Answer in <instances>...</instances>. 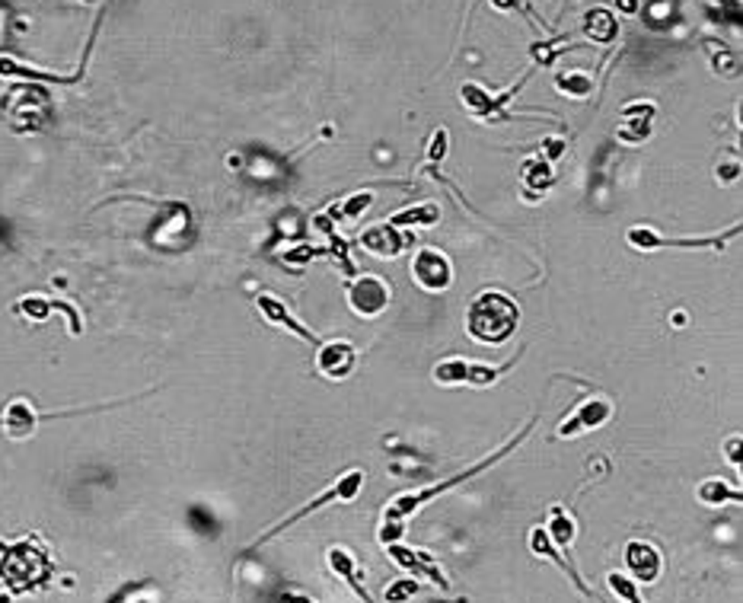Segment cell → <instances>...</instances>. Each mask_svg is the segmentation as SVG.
Masks as SVG:
<instances>
[{"label": "cell", "instance_id": "cell-10", "mask_svg": "<svg viewBox=\"0 0 743 603\" xmlns=\"http://www.w3.org/2000/svg\"><path fill=\"white\" fill-rule=\"evenodd\" d=\"M405 243L409 240L399 233V227H393V224H373V227H367L364 233H361V246H364L367 252H373V256H380V259H393V256H399V252L405 249Z\"/></svg>", "mask_w": 743, "mask_h": 603}, {"label": "cell", "instance_id": "cell-14", "mask_svg": "<svg viewBox=\"0 0 743 603\" xmlns=\"http://www.w3.org/2000/svg\"><path fill=\"white\" fill-rule=\"evenodd\" d=\"M581 29H584V36L591 38V42H597V45H609V42L619 36V23H616V16L609 13L607 7L587 10Z\"/></svg>", "mask_w": 743, "mask_h": 603}, {"label": "cell", "instance_id": "cell-28", "mask_svg": "<svg viewBox=\"0 0 743 603\" xmlns=\"http://www.w3.org/2000/svg\"><path fill=\"white\" fill-rule=\"evenodd\" d=\"M447 144H450V134H447V131H444V128L434 131L431 147H428V160H431V163H440V160H444V153H447Z\"/></svg>", "mask_w": 743, "mask_h": 603}, {"label": "cell", "instance_id": "cell-13", "mask_svg": "<svg viewBox=\"0 0 743 603\" xmlns=\"http://www.w3.org/2000/svg\"><path fill=\"white\" fill-rule=\"evenodd\" d=\"M38 419H42V415L32 409V403L13 399V403L4 409V415H0V428H4L10 437H29L32 431H36Z\"/></svg>", "mask_w": 743, "mask_h": 603}, {"label": "cell", "instance_id": "cell-2", "mask_svg": "<svg viewBox=\"0 0 743 603\" xmlns=\"http://www.w3.org/2000/svg\"><path fill=\"white\" fill-rule=\"evenodd\" d=\"M530 428H533V421L524 428V431H520V435L514 437V441H508V444H504L501 451H494L492 457H486V460H482V463H476V466H469V469H463V473H460V476H453V479L437 482V485H431V489H421V492L415 489V492H403V495H396L393 501H389V508H387V514H383V520H399V524H405V517H409V514L421 511V508H425V504L431 501V498H437L440 492H450V489H453V485H460V482L472 479V476H478V473H486L488 466H494L501 457H508V453L514 451L517 444H520L527 435H530Z\"/></svg>", "mask_w": 743, "mask_h": 603}, {"label": "cell", "instance_id": "cell-12", "mask_svg": "<svg viewBox=\"0 0 743 603\" xmlns=\"http://www.w3.org/2000/svg\"><path fill=\"white\" fill-rule=\"evenodd\" d=\"M629 243L635 246V249H660V246H682V249H698V246H724V237H690V240H667V237H657L651 227H632L629 230Z\"/></svg>", "mask_w": 743, "mask_h": 603}, {"label": "cell", "instance_id": "cell-6", "mask_svg": "<svg viewBox=\"0 0 743 603\" xmlns=\"http://www.w3.org/2000/svg\"><path fill=\"white\" fill-rule=\"evenodd\" d=\"M355 361H357L355 345L345 342V338H329V342H319L316 367L326 380H345V377L355 371Z\"/></svg>", "mask_w": 743, "mask_h": 603}, {"label": "cell", "instance_id": "cell-7", "mask_svg": "<svg viewBox=\"0 0 743 603\" xmlns=\"http://www.w3.org/2000/svg\"><path fill=\"white\" fill-rule=\"evenodd\" d=\"M387 556L393 558L396 566H403V568H409L412 574H418V578H428V581L434 584V588H444V591L450 588L447 574L440 572L437 562H434V558L428 556V552L409 550V546H403V542H389V546H387Z\"/></svg>", "mask_w": 743, "mask_h": 603}, {"label": "cell", "instance_id": "cell-16", "mask_svg": "<svg viewBox=\"0 0 743 603\" xmlns=\"http://www.w3.org/2000/svg\"><path fill=\"white\" fill-rule=\"evenodd\" d=\"M0 77H23V80H48V84H77L80 74H48V70L26 68V64L13 61L7 54H0Z\"/></svg>", "mask_w": 743, "mask_h": 603}, {"label": "cell", "instance_id": "cell-17", "mask_svg": "<svg viewBox=\"0 0 743 603\" xmlns=\"http://www.w3.org/2000/svg\"><path fill=\"white\" fill-rule=\"evenodd\" d=\"M437 221H440V208L434 205V201H421V205L405 208V211L389 217L393 227H431V224H437Z\"/></svg>", "mask_w": 743, "mask_h": 603}, {"label": "cell", "instance_id": "cell-1", "mask_svg": "<svg viewBox=\"0 0 743 603\" xmlns=\"http://www.w3.org/2000/svg\"><path fill=\"white\" fill-rule=\"evenodd\" d=\"M520 326V306L504 290H482L476 294L466 314V329L469 336L482 345L508 342Z\"/></svg>", "mask_w": 743, "mask_h": 603}, {"label": "cell", "instance_id": "cell-3", "mask_svg": "<svg viewBox=\"0 0 743 603\" xmlns=\"http://www.w3.org/2000/svg\"><path fill=\"white\" fill-rule=\"evenodd\" d=\"M361 485H364V473H361V469H351V473H345L339 482H335L332 489H326V492H323V495H319V498H313V501H306L304 508H300V511L288 514V517L281 520V524H274V527L268 530V534H262V536H258V540H256V546H265V542L272 540V536L284 534V530H288L290 524H297V520H304L306 514L319 511L323 504H329V501H355V498H357V492H361Z\"/></svg>", "mask_w": 743, "mask_h": 603}, {"label": "cell", "instance_id": "cell-30", "mask_svg": "<svg viewBox=\"0 0 743 603\" xmlns=\"http://www.w3.org/2000/svg\"><path fill=\"white\" fill-rule=\"evenodd\" d=\"M494 10H517L520 7V0H492Z\"/></svg>", "mask_w": 743, "mask_h": 603}, {"label": "cell", "instance_id": "cell-24", "mask_svg": "<svg viewBox=\"0 0 743 603\" xmlns=\"http://www.w3.org/2000/svg\"><path fill=\"white\" fill-rule=\"evenodd\" d=\"M510 364H501V367H488V364H469L466 367V383H472V387H492L494 380H498L504 371H508Z\"/></svg>", "mask_w": 743, "mask_h": 603}, {"label": "cell", "instance_id": "cell-32", "mask_svg": "<svg viewBox=\"0 0 743 603\" xmlns=\"http://www.w3.org/2000/svg\"><path fill=\"white\" fill-rule=\"evenodd\" d=\"M0 603H10V597H7V594H0Z\"/></svg>", "mask_w": 743, "mask_h": 603}, {"label": "cell", "instance_id": "cell-27", "mask_svg": "<svg viewBox=\"0 0 743 603\" xmlns=\"http://www.w3.org/2000/svg\"><path fill=\"white\" fill-rule=\"evenodd\" d=\"M415 594H418V581L415 578L396 581L393 588H387V600L389 603H405V600H412Z\"/></svg>", "mask_w": 743, "mask_h": 603}, {"label": "cell", "instance_id": "cell-9", "mask_svg": "<svg viewBox=\"0 0 743 603\" xmlns=\"http://www.w3.org/2000/svg\"><path fill=\"white\" fill-rule=\"evenodd\" d=\"M625 566H629V572L635 574L638 584L645 588V584H654V581L660 578V552L654 550V546H648V542L632 540L629 546H625Z\"/></svg>", "mask_w": 743, "mask_h": 603}, {"label": "cell", "instance_id": "cell-29", "mask_svg": "<svg viewBox=\"0 0 743 603\" xmlns=\"http://www.w3.org/2000/svg\"><path fill=\"white\" fill-rule=\"evenodd\" d=\"M616 7H619L622 13H638V10H641V0H616Z\"/></svg>", "mask_w": 743, "mask_h": 603}, {"label": "cell", "instance_id": "cell-22", "mask_svg": "<svg viewBox=\"0 0 743 603\" xmlns=\"http://www.w3.org/2000/svg\"><path fill=\"white\" fill-rule=\"evenodd\" d=\"M466 367H469V361L450 358V361H444V364L434 367V380L444 383V387H453V383H466Z\"/></svg>", "mask_w": 743, "mask_h": 603}, {"label": "cell", "instance_id": "cell-11", "mask_svg": "<svg viewBox=\"0 0 743 603\" xmlns=\"http://www.w3.org/2000/svg\"><path fill=\"white\" fill-rule=\"evenodd\" d=\"M609 415H613V405H609V399H591V403L581 405V409H577V412L571 415L568 421H561L559 435L561 437H571V435H581V431H591V428L607 425Z\"/></svg>", "mask_w": 743, "mask_h": 603}, {"label": "cell", "instance_id": "cell-21", "mask_svg": "<svg viewBox=\"0 0 743 603\" xmlns=\"http://www.w3.org/2000/svg\"><path fill=\"white\" fill-rule=\"evenodd\" d=\"M607 584H609V591H613L619 600H625V603H645L641 600V594H638V581H632V578H625L622 572H609L607 574Z\"/></svg>", "mask_w": 743, "mask_h": 603}, {"label": "cell", "instance_id": "cell-18", "mask_svg": "<svg viewBox=\"0 0 743 603\" xmlns=\"http://www.w3.org/2000/svg\"><path fill=\"white\" fill-rule=\"evenodd\" d=\"M546 536H549V542H552V546H559V552H568L571 542H575V520L561 511V508H552V514H549Z\"/></svg>", "mask_w": 743, "mask_h": 603}, {"label": "cell", "instance_id": "cell-19", "mask_svg": "<svg viewBox=\"0 0 743 603\" xmlns=\"http://www.w3.org/2000/svg\"><path fill=\"white\" fill-rule=\"evenodd\" d=\"M555 90H559L561 96L581 100V96H587V93L593 90V80L587 70H561V74L555 77Z\"/></svg>", "mask_w": 743, "mask_h": 603}, {"label": "cell", "instance_id": "cell-8", "mask_svg": "<svg viewBox=\"0 0 743 603\" xmlns=\"http://www.w3.org/2000/svg\"><path fill=\"white\" fill-rule=\"evenodd\" d=\"M256 310L265 316L268 322H274V326H284L288 332H294L297 338H304V342H310V345H319L316 332H310L304 322L290 314L288 304H284L281 297H274V294H258V297H256Z\"/></svg>", "mask_w": 743, "mask_h": 603}, {"label": "cell", "instance_id": "cell-5", "mask_svg": "<svg viewBox=\"0 0 743 603\" xmlns=\"http://www.w3.org/2000/svg\"><path fill=\"white\" fill-rule=\"evenodd\" d=\"M412 275L425 290H447L453 284V265L440 249H418L412 259Z\"/></svg>", "mask_w": 743, "mask_h": 603}, {"label": "cell", "instance_id": "cell-4", "mask_svg": "<svg viewBox=\"0 0 743 603\" xmlns=\"http://www.w3.org/2000/svg\"><path fill=\"white\" fill-rule=\"evenodd\" d=\"M345 297L357 316H380L389 306V284L380 275H357L345 284Z\"/></svg>", "mask_w": 743, "mask_h": 603}, {"label": "cell", "instance_id": "cell-25", "mask_svg": "<svg viewBox=\"0 0 743 603\" xmlns=\"http://www.w3.org/2000/svg\"><path fill=\"white\" fill-rule=\"evenodd\" d=\"M52 310H54V300H45V297H23L16 304V314L29 316V320H36V322L45 320Z\"/></svg>", "mask_w": 743, "mask_h": 603}, {"label": "cell", "instance_id": "cell-20", "mask_svg": "<svg viewBox=\"0 0 743 603\" xmlns=\"http://www.w3.org/2000/svg\"><path fill=\"white\" fill-rule=\"evenodd\" d=\"M371 205H373V195H371V191H357V195L345 199L341 205H332V208H329V217H335V221H357V217H361V214H364Z\"/></svg>", "mask_w": 743, "mask_h": 603}, {"label": "cell", "instance_id": "cell-15", "mask_svg": "<svg viewBox=\"0 0 743 603\" xmlns=\"http://www.w3.org/2000/svg\"><path fill=\"white\" fill-rule=\"evenodd\" d=\"M329 568H332V572L339 574V578L348 581V588L355 591V594L361 597V600H364V603H373V597L367 594V588L361 584V581H357V566H355V558H351L348 550H341V546H332V550H329Z\"/></svg>", "mask_w": 743, "mask_h": 603}, {"label": "cell", "instance_id": "cell-31", "mask_svg": "<svg viewBox=\"0 0 743 603\" xmlns=\"http://www.w3.org/2000/svg\"><path fill=\"white\" fill-rule=\"evenodd\" d=\"M281 603H313L310 597H304V594H284L281 597Z\"/></svg>", "mask_w": 743, "mask_h": 603}, {"label": "cell", "instance_id": "cell-26", "mask_svg": "<svg viewBox=\"0 0 743 603\" xmlns=\"http://www.w3.org/2000/svg\"><path fill=\"white\" fill-rule=\"evenodd\" d=\"M552 185V169H549L546 160H530L527 163V189H546Z\"/></svg>", "mask_w": 743, "mask_h": 603}, {"label": "cell", "instance_id": "cell-23", "mask_svg": "<svg viewBox=\"0 0 743 603\" xmlns=\"http://www.w3.org/2000/svg\"><path fill=\"white\" fill-rule=\"evenodd\" d=\"M698 498H702L706 504H721V501H728V498H731V501H740V492L728 489V485H724L721 479H708L706 485L698 489Z\"/></svg>", "mask_w": 743, "mask_h": 603}]
</instances>
